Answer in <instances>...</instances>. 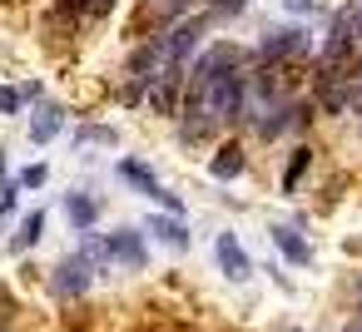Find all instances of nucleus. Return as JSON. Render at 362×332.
I'll return each instance as SVG.
<instances>
[{"label":"nucleus","mask_w":362,"mask_h":332,"mask_svg":"<svg viewBox=\"0 0 362 332\" xmlns=\"http://www.w3.org/2000/svg\"><path fill=\"white\" fill-rule=\"evenodd\" d=\"M75 144H119V134L110 124H80L75 129Z\"/></svg>","instance_id":"obj_16"},{"label":"nucleus","mask_w":362,"mask_h":332,"mask_svg":"<svg viewBox=\"0 0 362 332\" xmlns=\"http://www.w3.org/2000/svg\"><path fill=\"white\" fill-rule=\"evenodd\" d=\"M352 80H362V50H357V60H352Z\"/></svg>","instance_id":"obj_24"},{"label":"nucleus","mask_w":362,"mask_h":332,"mask_svg":"<svg viewBox=\"0 0 362 332\" xmlns=\"http://www.w3.org/2000/svg\"><path fill=\"white\" fill-rule=\"evenodd\" d=\"M144 233H154L159 243H169L174 253H184L189 248V223L184 218H174V213H149L144 218Z\"/></svg>","instance_id":"obj_8"},{"label":"nucleus","mask_w":362,"mask_h":332,"mask_svg":"<svg viewBox=\"0 0 362 332\" xmlns=\"http://www.w3.org/2000/svg\"><path fill=\"white\" fill-rule=\"evenodd\" d=\"M342 332H362V317H357V322H347V327H342Z\"/></svg>","instance_id":"obj_27"},{"label":"nucleus","mask_w":362,"mask_h":332,"mask_svg":"<svg viewBox=\"0 0 362 332\" xmlns=\"http://www.w3.org/2000/svg\"><path fill=\"white\" fill-rule=\"evenodd\" d=\"M308 55V30L303 25H278V30H268L263 40H258V60L263 65H288V60H303Z\"/></svg>","instance_id":"obj_5"},{"label":"nucleus","mask_w":362,"mask_h":332,"mask_svg":"<svg viewBox=\"0 0 362 332\" xmlns=\"http://www.w3.org/2000/svg\"><path fill=\"white\" fill-rule=\"evenodd\" d=\"M45 238V208H35V213H25L21 218V228H16V238H11V248L16 253H25V248H35Z\"/></svg>","instance_id":"obj_14"},{"label":"nucleus","mask_w":362,"mask_h":332,"mask_svg":"<svg viewBox=\"0 0 362 332\" xmlns=\"http://www.w3.org/2000/svg\"><path fill=\"white\" fill-rule=\"evenodd\" d=\"M347 6H362V0H347Z\"/></svg>","instance_id":"obj_28"},{"label":"nucleus","mask_w":362,"mask_h":332,"mask_svg":"<svg viewBox=\"0 0 362 332\" xmlns=\"http://www.w3.org/2000/svg\"><path fill=\"white\" fill-rule=\"evenodd\" d=\"M352 292H357V302H362V273H357V278H352Z\"/></svg>","instance_id":"obj_25"},{"label":"nucleus","mask_w":362,"mask_h":332,"mask_svg":"<svg viewBox=\"0 0 362 332\" xmlns=\"http://www.w3.org/2000/svg\"><path fill=\"white\" fill-rule=\"evenodd\" d=\"M352 109L362 114V80H352Z\"/></svg>","instance_id":"obj_23"},{"label":"nucleus","mask_w":362,"mask_h":332,"mask_svg":"<svg viewBox=\"0 0 362 332\" xmlns=\"http://www.w3.org/2000/svg\"><path fill=\"white\" fill-rule=\"evenodd\" d=\"M90 283H95V263H90L85 253H70V258H60V263H55V273H50V292H55L60 302H75V297H85V292H90Z\"/></svg>","instance_id":"obj_4"},{"label":"nucleus","mask_w":362,"mask_h":332,"mask_svg":"<svg viewBox=\"0 0 362 332\" xmlns=\"http://www.w3.org/2000/svg\"><path fill=\"white\" fill-rule=\"evenodd\" d=\"M65 218H70V228H75V233H90V228H95V218H100V198H95V194H85V189L65 194Z\"/></svg>","instance_id":"obj_10"},{"label":"nucleus","mask_w":362,"mask_h":332,"mask_svg":"<svg viewBox=\"0 0 362 332\" xmlns=\"http://www.w3.org/2000/svg\"><path fill=\"white\" fill-rule=\"evenodd\" d=\"M21 105H25V95H21V90L0 85V109H6V114H21Z\"/></svg>","instance_id":"obj_20"},{"label":"nucleus","mask_w":362,"mask_h":332,"mask_svg":"<svg viewBox=\"0 0 362 332\" xmlns=\"http://www.w3.org/2000/svg\"><path fill=\"white\" fill-rule=\"evenodd\" d=\"M45 179H50V169H45V164H30V169H21V179H16V184H21V189H40Z\"/></svg>","instance_id":"obj_18"},{"label":"nucleus","mask_w":362,"mask_h":332,"mask_svg":"<svg viewBox=\"0 0 362 332\" xmlns=\"http://www.w3.org/2000/svg\"><path fill=\"white\" fill-rule=\"evenodd\" d=\"M248 85H253V75H223V80H214V85H204V90H189V114L199 119L204 114V124H223V119H238V114H248Z\"/></svg>","instance_id":"obj_1"},{"label":"nucleus","mask_w":362,"mask_h":332,"mask_svg":"<svg viewBox=\"0 0 362 332\" xmlns=\"http://www.w3.org/2000/svg\"><path fill=\"white\" fill-rule=\"evenodd\" d=\"M189 75H164V80H154L149 85V105H154V114H179V85H184Z\"/></svg>","instance_id":"obj_11"},{"label":"nucleus","mask_w":362,"mask_h":332,"mask_svg":"<svg viewBox=\"0 0 362 332\" xmlns=\"http://www.w3.org/2000/svg\"><path fill=\"white\" fill-rule=\"evenodd\" d=\"M115 174H119V179H124L129 189H139L144 198H154V203H159L164 213L184 218V203H179V194H169V189L159 184V174H154V169H149L144 159H119V164H115Z\"/></svg>","instance_id":"obj_3"},{"label":"nucleus","mask_w":362,"mask_h":332,"mask_svg":"<svg viewBox=\"0 0 362 332\" xmlns=\"http://www.w3.org/2000/svg\"><path fill=\"white\" fill-rule=\"evenodd\" d=\"M243 65H248V55L238 45H209V50H199L189 60V90H204V85H214L223 75H238Z\"/></svg>","instance_id":"obj_2"},{"label":"nucleus","mask_w":362,"mask_h":332,"mask_svg":"<svg viewBox=\"0 0 362 332\" xmlns=\"http://www.w3.org/2000/svg\"><path fill=\"white\" fill-rule=\"evenodd\" d=\"M209 174H214L218 184H228V179H238V174H243V149H238V139L218 144V154L209 159Z\"/></svg>","instance_id":"obj_13"},{"label":"nucleus","mask_w":362,"mask_h":332,"mask_svg":"<svg viewBox=\"0 0 362 332\" xmlns=\"http://www.w3.org/2000/svg\"><path fill=\"white\" fill-rule=\"evenodd\" d=\"M273 248H278L288 263H298V268H308V263H313V243H308L293 223H273Z\"/></svg>","instance_id":"obj_9"},{"label":"nucleus","mask_w":362,"mask_h":332,"mask_svg":"<svg viewBox=\"0 0 362 332\" xmlns=\"http://www.w3.org/2000/svg\"><path fill=\"white\" fill-rule=\"evenodd\" d=\"M85 11H90V16H110V11H115V0H90Z\"/></svg>","instance_id":"obj_21"},{"label":"nucleus","mask_w":362,"mask_h":332,"mask_svg":"<svg viewBox=\"0 0 362 332\" xmlns=\"http://www.w3.org/2000/svg\"><path fill=\"white\" fill-rule=\"evenodd\" d=\"M283 6H288L293 16H303V11H313V6H317V0H283Z\"/></svg>","instance_id":"obj_22"},{"label":"nucleus","mask_w":362,"mask_h":332,"mask_svg":"<svg viewBox=\"0 0 362 332\" xmlns=\"http://www.w3.org/2000/svg\"><path fill=\"white\" fill-rule=\"evenodd\" d=\"M238 11H248V0H214V6H209V25H218V20L238 16Z\"/></svg>","instance_id":"obj_17"},{"label":"nucleus","mask_w":362,"mask_h":332,"mask_svg":"<svg viewBox=\"0 0 362 332\" xmlns=\"http://www.w3.org/2000/svg\"><path fill=\"white\" fill-rule=\"evenodd\" d=\"M308 164H313V149H293V159L283 169V194H298V179L308 174Z\"/></svg>","instance_id":"obj_15"},{"label":"nucleus","mask_w":362,"mask_h":332,"mask_svg":"<svg viewBox=\"0 0 362 332\" xmlns=\"http://www.w3.org/2000/svg\"><path fill=\"white\" fill-rule=\"evenodd\" d=\"M214 258H218V268H223L228 283H248V278H253V258H248V248L238 243V233H218V238H214Z\"/></svg>","instance_id":"obj_7"},{"label":"nucleus","mask_w":362,"mask_h":332,"mask_svg":"<svg viewBox=\"0 0 362 332\" xmlns=\"http://www.w3.org/2000/svg\"><path fill=\"white\" fill-rule=\"evenodd\" d=\"M105 263H119V268H129V273H144V268H149L144 233H139V228H115V233H105Z\"/></svg>","instance_id":"obj_6"},{"label":"nucleus","mask_w":362,"mask_h":332,"mask_svg":"<svg viewBox=\"0 0 362 332\" xmlns=\"http://www.w3.org/2000/svg\"><path fill=\"white\" fill-rule=\"evenodd\" d=\"M16 194H21V184H0V223L16 213Z\"/></svg>","instance_id":"obj_19"},{"label":"nucleus","mask_w":362,"mask_h":332,"mask_svg":"<svg viewBox=\"0 0 362 332\" xmlns=\"http://www.w3.org/2000/svg\"><path fill=\"white\" fill-rule=\"evenodd\" d=\"M347 248H352V253H362V238H347Z\"/></svg>","instance_id":"obj_26"},{"label":"nucleus","mask_w":362,"mask_h":332,"mask_svg":"<svg viewBox=\"0 0 362 332\" xmlns=\"http://www.w3.org/2000/svg\"><path fill=\"white\" fill-rule=\"evenodd\" d=\"M60 124H65V109H60V105H40V109L30 114V144H50V139L60 134Z\"/></svg>","instance_id":"obj_12"}]
</instances>
